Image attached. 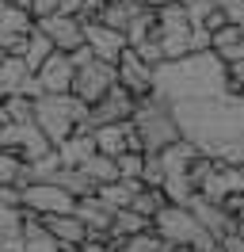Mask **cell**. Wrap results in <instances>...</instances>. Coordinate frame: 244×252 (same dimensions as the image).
<instances>
[{
    "label": "cell",
    "mask_w": 244,
    "mask_h": 252,
    "mask_svg": "<svg viewBox=\"0 0 244 252\" xmlns=\"http://www.w3.org/2000/svg\"><path fill=\"white\" fill-rule=\"evenodd\" d=\"M225 62L217 54H191L183 62H164L156 69V88L152 95H160L164 103H191V99H210V95L225 92Z\"/></svg>",
    "instance_id": "1"
},
{
    "label": "cell",
    "mask_w": 244,
    "mask_h": 252,
    "mask_svg": "<svg viewBox=\"0 0 244 252\" xmlns=\"http://www.w3.org/2000/svg\"><path fill=\"white\" fill-rule=\"evenodd\" d=\"M134 130H137V142H141V153H168L172 145L183 142V130L172 103H164L160 95H149L141 99L134 111Z\"/></svg>",
    "instance_id": "2"
},
{
    "label": "cell",
    "mask_w": 244,
    "mask_h": 252,
    "mask_svg": "<svg viewBox=\"0 0 244 252\" xmlns=\"http://www.w3.org/2000/svg\"><path fill=\"white\" fill-rule=\"evenodd\" d=\"M88 103H80L73 92L69 95H42V99H34V126L42 130L50 145L58 149L73 138L76 130H84L88 126Z\"/></svg>",
    "instance_id": "3"
},
{
    "label": "cell",
    "mask_w": 244,
    "mask_h": 252,
    "mask_svg": "<svg viewBox=\"0 0 244 252\" xmlns=\"http://www.w3.org/2000/svg\"><path fill=\"white\" fill-rule=\"evenodd\" d=\"M0 149H4V153H15V157H23L27 164H34V160H42V157L54 153L50 138H46L34 123H12V126H4V130H0Z\"/></svg>",
    "instance_id": "4"
},
{
    "label": "cell",
    "mask_w": 244,
    "mask_h": 252,
    "mask_svg": "<svg viewBox=\"0 0 244 252\" xmlns=\"http://www.w3.org/2000/svg\"><path fill=\"white\" fill-rule=\"evenodd\" d=\"M119 88V69L107 62H95L84 65V69H76V80H73V95L80 99V103H88V107H95L99 99H107V95Z\"/></svg>",
    "instance_id": "5"
},
{
    "label": "cell",
    "mask_w": 244,
    "mask_h": 252,
    "mask_svg": "<svg viewBox=\"0 0 244 252\" xmlns=\"http://www.w3.org/2000/svg\"><path fill=\"white\" fill-rule=\"evenodd\" d=\"M23 210L34 218H54V214H73L76 199L69 191H61L58 184H30L23 191Z\"/></svg>",
    "instance_id": "6"
},
{
    "label": "cell",
    "mask_w": 244,
    "mask_h": 252,
    "mask_svg": "<svg viewBox=\"0 0 244 252\" xmlns=\"http://www.w3.org/2000/svg\"><path fill=\"white\" fill-rule=\"evenodd\" d=\"M134 111H137V99L126 88H115V92L107 95V99H99L95 107L88 111V126L84 130H99V126H119V123H130L134 119Z\"/></svg>",
    "instance_id": "7"
},
{
    "label": "cell",
    "mask_w": 244,
    "mask_h": 252,
    "mask_svg": "<svg viewBox=\"0 0 244 252\" xmlns=\"http://www.w3.org/2000/svg\"><path fill=\"white\" fill-rule=\"evenodd\" d=\"M115 69H119V88H126L137 103L152 95V88H156V69H149L134 50H126V54H122V62L115 65Z\"/></svg>",
    "instance_id": "8"
},
{
    "label": "cell",
    "mask_w": 244,
    "mask_h": 252,
    "mask_svg": "<svg viewBox=\"0 0 244 252\" xmlns=\"http://www.w3.org/2000/svg\"><path fill=\"white\" fill-rule=\"evenodd\" d=\"M84 42H88V50L99 58V62H107V65H119L122 54L130 50L126 34H122V31H111V27H103V23H92V27H84Z\"/></svg>",
    "instance_id": "9"
},
{
    "label": "cell",
    "mask_w": 244,
    "mask_h": 252,
    "mask_svg": "<svg viewBox=\"0 0 244 252\" xmlns=\"http://www.w3.org/2000/svg\"><path fill=\"white\" fill-rule=\"evenodd\" d=\"M34 77H38L42 95H69L73 92V80H76V69H73V62H69V54H54Z\"/></svg>",
    "instance_id": "10"
},
{
    "label": "cell",
    "mask_w": 244,
    "mask_h": 252,
    "mask_svg": "<svg viewBox=\"0 0 244 252\" xmlns=\"http://www.w3.org/2000/svg\"><path fill=\"white\" fill-rule=\"evenodd\" d=\"M130 149H137V153H141L134 119H130V123H119V126H99V130H95V153L119 160L122 153H130Z\"/></svg>",
    "instance_id": "11"
},
{
    "label": "cell",
    "mask_w": 244,
    "mask_h": 252,
    "mask_svg": "<svg viewBox=\"0 0 244 252\" xmlns=\"http://www.w3.org/2000/svg\"><path fill=\"white\" fill-rule=\"evenodd\" d=\"M38 31L50 34V42L58 46V54H73V50L84 46V23L73 19V16H61V12H58V16L42 19V23H38Z\"/></svg>",
    "instance_id": "12"
},
{
    "label": "cell",
    "mask_w": 244,
    "mask_h": 252,
    "mask_svg": "<svg viewBox=\"0 0 244 252\" xmlns=\"http://www.w3.org/2000/svg\"><path fill=\"white\" fill-rule=\"evenodd\" d=\"M73 214L84 221V225H88V233L95 237V241H107V237H111V225H115V210H111V206H107L99 195H92V199H80Z\"/></svg>",
    "instance_id": "13"
},
{
    "label": "cell",
    "mask_w": 244,
    "mask_h": 252,
    "mask_svg": "<svg viewBox=\"0 0 244 252\" xmlns=\"http://www.w3.org/2000/svg\"><path fill=\"white\" fill-rule=\"evenodd\" d=\"M42 225L54 233V241H58L61 249H84L88 245V225L76 218V214H54V218H42Z\"/></svg>",
    "instance_id": "14"
},
{
    "label": "cell",
    "mask_w": 244,
    "mask_h": 252,
    "mask_svg": "<svg viewBox=\"0 0 244 252\" xmlns=\"http://www.w3.org/2000/svg\"><path fill=\"white\" fill-rule=\"evenodd\" d=\"M58 157L65 168H84L92 157H95V134L92 130H76L65 145H58Z\"/></svg>",
    "instance_id": "15"
},
{
    "label": "cell",
    "mask_w": 244,
    "mask_h": 252,
    "mask_svg": "<svg viewBox=\"0 0 244 252\" xmlns=\"http://www.w3.org/2000/svg\"><path fill=\"white\" fill-rule=\"evenodd\" d=\"M152 38H156V12L137 8L130 27H126V42H130V50H137V46H145V42H152Z\"/></svg>",
    "instance_id": "16"
},
{
    "label": "cell",
    "mask_w": 244,
    "mask_h": 252,
    "mask_svg": "<svg viewBox=\"0 0 244 252\" xmlns=\"http://www.w3.org/2000/svg\"><path fill=\"white\" fill-rule=\"evenodd\" d=\"M137 191H141V184H137V180H119V184L99 188L95 195H99V199H103V203L119 214V210H130V206H134V195H137Z\"/></svg>",
    "instance_id": "17"
},
{
    "label": "cell",
    "mask_w": 244,
    "mask_h": 252,
    "mask_svg": "<svg viewBox=\"0 0 244 252\" xmlns=\"http://www.w3.org/2000/svg\"><path fill=\"white\" fill-rule=\"evenodd\" d=\"M23 245L27 252H61V245L54 241V233L42 225V218L27 214V225H23Z\"/></svg>",
    "instance_id": "18"
},
{
    "label": "cell",
    "mask_w": 244,
    "mask_h": 252,
    "mask_svg": "<svg viewBox=\"0 0 244 252\" xmlns=\"http://www.w3.org/2000/svg\"><path fill=\"white\" fill-rule=\"evenodd\" d=\"M54 54H58V46L50 42V34L34 27V31H30V38H27V58H23V62H27V69H30V73H38V69H42Z\"/></svg>",
    "instance_id": "19"
},
{
    "label": "cell",
    "mask_w": 244,
    "mask_h": 252,
    "mask_svg": "<svg viewBox=\"0 0 244 252\" xmlns=\"http://www.w3.org/2000/svg\"><path fill=\"white\" fill-rule=\"evenodd\" d=\"M84 176H88L95 188H107V184H119V160L115 157H103V153H95V157L84 164Z\"/></svg>",
    "instance_id": "20"
},
{
    "label": "cell",
    "mask_w": 244,
    "mask_h": 252,
    "mask_svg": "<svg viewBox=\"0 0 244 252\" xmlns=\"http://www.w3.org/2000/svg\"><path fill=\"white\" fill-rule=\"evenodd\" d=\"M164 206H172L168 203V195L160 188H141L134 195V206H130V210H137V214H141V218H156V214H160V210H164Z\"/></svg>",
    "instance_id": "21"
},
{
    "label": "cell",
    "mask_w": 244,
    "mask_h": 252,
    "mask_svg": "<svg viewBox=\"0 0 244 252\" xmlns=\"http://www.w3.org/2000/svg\"><path fill=\"white\" fill-rule=\"evenodd\" d=\"M164 184H168V168H164V160H160V153H145L141 188H160V191H164Z\"/></svg>",
    "instance_id": "22"
},
{
    "label": "cell",
    "mask_w": 244,
    "mask_h": 252,
    "mask_svg": "<svg viewBox=\"0 0 244 252\" xmlns=\"http://www.w3.org/2000/svg\"><path fill=\"white\" fill-rule=\"evenodd\" d=\"M141 172H145V153L130 149V153L119 157V176L122 180H137V184H141Z\"/></svg>",
    "instance_id": "23"
},
{
    "label": "cell",
    "mask_w": 244,
    "mask_h": 252,
    "mask_svg": "<svg viewBox=\"0 0 244 252\" xmlns=\"http://www.w3.org/2000/svg\"><path fill=\"white\" fill-rule=\"evenodd\" d=\"M229 73H225V92L233 95V99H244V62L237 65H225Z\"/></svg>",
    "instance_id": "24"
},
{
    "label": "cell",
    "mask_w": 244,
    "mask_h": 252,
    "mask_svg": "<svg viewBox=\"0 0 244 252\" xmlns=\"http://www.w3.org/2000/svg\"><path fill=\"white\" fill-rule=\"evenodd\" d=\"M244 38V31L241 27H233V23H225L221 31H214V54H221V50H229L233 42H241Z\"/></svg>",
    "instance_id": "25"
},
{
    "label": "cell",
    "mask_w": 244,
    "mask_h": 252,
    "mask_svg": "<svg viewBox=\"0 0 244 252\" xmlns=\"http://www.w3.org/2000/svg\"><path fill=\"white\" fill-rule=\"evenodd\" d=\"M134 54L149 65V69H160V65H164V50H160V42H156V38H152V42H145V46H137Z\"/></svg>",
    "instance_id": "26"
},
{
    "label": "cell",
    "mask_w": 244,
    "mask_h": 252,
    "mask_svg": "<svg viewBox=\"0 0 244 252\" xmlns=\"http://www.w3.org/2000/svg\"><path fill=\"white\" fill-rule=\"evenodd\" d=\"M27 12L34 16V23H42V19H50V16H58V12H61V0H30Z\"/></svg>",
    "instance_id": "27"
},
{
    "label": "cell",
    "mask_w": 244,
    "mask_h": 252,
    "mask_svg": "<svg viewBox=\"0 0 244 252\" xmlns=\"http://www.w3.org/2000/svg\"><path fill=\"white\" fill-rule=\"evenodd\" d=\"M221 210H225L229 218H233V221L244 229V191H241V195H229L225 203H221Z\"/></svg>",
    "instance_id": "28"
},
{
    "label": "cell",
    "mask_w": 244,
    "mask_h": 252,
    "mask_svg": "<svg viewBox=\"0 0 244 252\" xmlns=\"http://www.w3.org/2000/svg\"><path fill=\"white\" fill-rule=\"evenodd\" d=\"M221 252H244V233L237 229V233L221 237Z\"/></svg>",
    "instance_id": "29"
},
{
    "label": "cell",
    "mask_w": 244,
    "mask_h": 252,
    "mask_svg": "<svg viewBox=\"0 0 244 252\" xmlns=\"http://www.w3.org/2000/svg\"><path fill=\"white\" fill-rule=\"evenodd\" d=\"M84 4H88V0H61V16H73V19H76Z\"/></svg>",
    "instance_id": "30"
},
{
    "label": "cell",
    "mask_w": 244,
    "mask_h": 252,
    "mask_svg": "<svg viewBox=\"0 0 244 252\" xmlns=\"http://www.w3.org/2000/svg\"><path fill=\"white\" fill-rule=\"evenodd\" d=\"M80 252H111V245H107V241H95V237H88V245H84Z\"/></svg>",
    "instance_id": "31"
},
{
    "label": "cell",
    "mask_w": 244,
    "mask_h": 252,
    "mask_svg": "<svg viewBox=\"0 0 244 252\" xmlns=\"http://www.w3.org/2000/svg\"><path fill=\"white\" fill-rule=\"evenodd\" d=\"M4 8H8V4H4V0H0V12H4Z\"/></svg>",
    "instance_id": "32"
},
{
    "label": "cell",
    "mask_w": 244,
    "mask_h": 252,
    "mask_svg": "<svg viewBox=\"0 0 244 252\" xmlns=\"http://www.w3.org/2000/svg\"><path fill=\"white\" fill-rule=\"evenodd\" d=\"M0 99H4V84H0Z\"/></svg>",
    "instance_id": "33"
},
{
    "label": "cell",
    "mask_w": 244,
    "mask_h": 252,
    "mask_svg": "<svg viewBox=\"0 0 244 252\" xmlns=\"http://www.w3.org/2000/svg\"><path fill=\"white\" fill-rule=\"evenodd\" d=\"M4 4H12V0H4Z\"/></svg>",
    "instance_id": "34"
},
{
    "label": "cell",
    "mask_w": 244,
    "mask_h": 252,
    "mask_svg": "<svg viewBox=\"0 0 244 252\" xmlns=\"http://www.w3.org/2000/svg\"><path fill=\"white\" fill-rule=\"evenodd\" d=\"M103 4H111V0H103Z\"/></svg>",
    "instance_id": "35"
},
{
    "label": "cell",
    "mask_w": 244,
    "mask_h": 252,
    "mask_svg": "<svg viewBox=\"0 0 244 252\" xmlns=\"http://www.w3.org/2000/svg\"><path fill=\"white\" fill-rule=\"evenodd\" d=\"M61 252H65V249H61Z\"/></svg>",
    "instance_id": "36"
},
{
    "label": "cell",
    "mask_w": 244,
    "mask_h": 252,
    "mask_svg": "<svg viewBox=\"0 0 244 252\" xmlns=\"http://www.w3.org/2000/svg\"><path fill=\"white\" fill-rule=\"evenodd\" d=\"M241 31H244V27H241Z\"/></svg>",
    "instance_id": "37"
}]
</instances>
